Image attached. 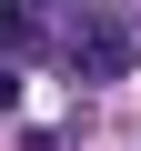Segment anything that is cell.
Listing matches in <instances>:
<instances>
[{"mask_svg": "<svg viewBox=\"0 0 141 151\" xmlns=\"http://www.w3.org/2000/svg\"><path fill=\"white\" fill-rule=\"evenodd\" d=\"M60 60L81 70V81H121V70H141V40L111 10H60Z\"/></svg>", "mask_w": 141, "mask_h": 151, "instance_id": "obj_1", "label": "cell"}, {"mask_svg": "<svg viewBox=\"0 0 141 151\" xmlns=\"http://www.w3.org/2000/svg\"><path fill=\"white\" fill-rule=\"evenodd\" d=\"M0 50H40V20L20 10V0H0Z\"/></svg>", "mask_w": 141, "mask_h": 151, "instance_id": "obj_2", "label": "cell"}]
</instances>
